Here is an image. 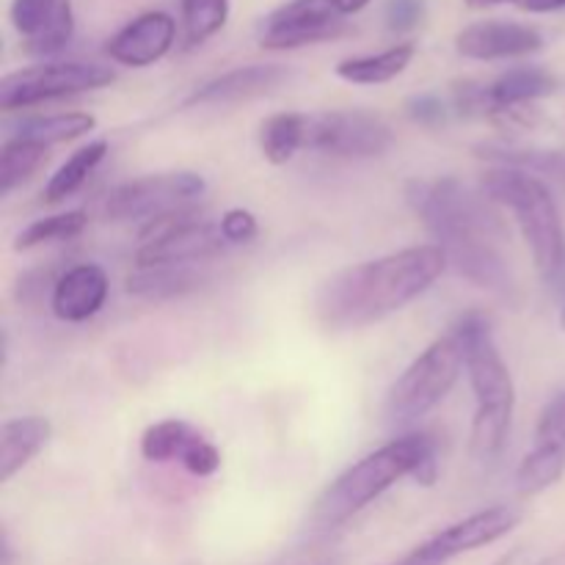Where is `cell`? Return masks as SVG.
I'll use <instances>...</instances> for the list:
<instances>
[{"mask_svg": "<svg viewBox=\"0 0 565 565\" xmlns=\"http://www.w3.org/2000/svg\"><path fill=\"white\" fill-rule=\"evenodd\" d=\"M105 154H108V141H103V138L86 143V147H81L77 152H72L70 158L61 163V169L50 177L47 188H44V199H47L50 204H55L70 199L75 191H81L83 182H86L88 177H92V171L103 163Z\"/></svg>", "mask_w": 565, "mask_h": 565, "instance_id": "d4e9b609", "label": "cell"}, {"mask_svg": "<svg viewBox=\"0 0 565 565\" xmlns=\"http://www.w3.org/2000/svg\"><path fill=\"white\" fill-rule=\"evenodd\" d=\"M463 373V351L458 337L447 334L430 342L392 384L386 395V417L392 425H412L434 412Z\"/></svg>", "mask_w": 565, "mask_h": 565, "instance_id": "8992f818", "label": "cell"}, {"mask_svg": "<svg viewBox=\"0 0 565 565\" xmlns=\"http://www.w3.org/2000/svg\"><path fill=\"white\" fill-rule=\"evenodd\" d=\"M483 193L491 202H500L511 210L539 274L544 279L561 274L565 263V235L550 188L527 171L502 166L483 177Z\"/></svg>", "mask_w": 565, "mask_h": 565, "instance_id": "277c9868", "label": "cell"}, {"mask_svg": "<svg viewBox=\"0 0 565 565\" xmlns=\"http://www.w3.org/2000/svg\"><path fill=\"white\" fill-rule=\"evenodd\" d=\"M345 31V17L334 9L331 0H290L270 11L259 33V44L265 50H296L329 42Z\"/></svg>", "mask_w": 565, "mask_h": 565, "instance_id": "8fae6325", "label": "cell"}, {"mask_svg": "<svg viewBox=\"0 0 565 565\" xmlns=\"http://www.w3.org/2000/svg\"><path fill=\"white\" fill-rule=\"evenodd\" d=\"M114 70L86 61H55V64L28 66L11 72L0 81V108L20 110L50 99L72 97V94L94 92L114 83Z\"/></svg>", "mask_w": 565, "mask_h": 565, "instance_id": "ba28073f", "label": "cell"}, {"mask_svg": "<svg viewBox=\"0 0 565 565\" xmlns=\"http://www.w3.org/2000/svg\"><path fill=\"white\" fill-rule=\"evenodd\" d=\"M436 447L428 436L408 434L379 447L353 467H348L315 502L312 519L318 527L331 530L362 513L370 502L390 491L397 480L414 478L423 486L436 480Z\"/></svg>", "mask_w": 565, "mask_h": 565, "instance_id": "7a4b0ae2", "label": "cell"}, {"mask_svg": "<svg viewBox=\"0 0 565 565\" xmlns=\"http://www.w3.org/2000/svg\"><path fill=\"white\" fill-rule=\"evenodd\" d=\"M334 3V9L340 11L342 17H351V14H359L362 9H367L373 0H331Z\"/></svg>", "mask_w": 565, "mask_h": 565, "instance_id": "d590c367", "label": "cell"}, {"mask_svg": "<svg viewBox=\"0 0 565 565\" xmlns=\"http://www.w3.org/2000/svg\"><path fill=\"white\" fill-rule=\"evenodd\" d=\"M204 193V180L193 171H166V174L138 177L114 188L105 202L110 221H158L163 215L191 207Z\"/></svg>", "mask_w": 565, "mask_h": 565, "instance_id": "9c48e42d", "label": "cell"}, {"mask_svg": "<svg viewBox=\"0 0 565 565\" xmlns=\"http://www.w3.org/2000/svg\"><path fill=\"white\" fill-rule=\"evenodd\" d=\"M108 290V274L99 265L83 263L58 276V281L53 285L50 307H53L55 318L64 320V323H83L105 307Z\"/></svg>", "mask_w": 565, "mask_h": 565, "instance_id": "e0dca14e", "label": "cell"}, {"mask_svg": "<svg viewBox=\"0 0 565 565\" xmlns=\"http://www.w3.org/2000/svg\"><path fill=\"white\" fill-rule=\"evenodd\" d=\"M463 351V370L475 392L472 419V456L480 463H494L505 450L511 434L513 408H516V386L511 370L494 342L491 323L480 312H469L452 329Z\"/></svg>", "mask_w": 565, "mask_h": 565, "instance_id": "3957f363", "label": "cell"}, {"mask_svg": "<svg viewBox=\"0 0 565 565\" xmlns=\"http://www.w3.org/2000/svg\"><path fill=\"white\" fill-rule=\"evenodd\" d=\"M309 116L303 114H274L259 127V149L265 160L274 166H285L296 158L298 149L307 147Z\"/></svg>", "mask_w": 565, "mask_h": 565, "instance_id": "603a6c76", "label": "cell"}, {"mask_svg": "<svg viewBox=\"0 0 565 565\" xmlns=\"http://www.w3.org/2000/svg\"><path fill=\"white\" fill-rule=\"evenodd\" d=\"M533 447L565 452V390L557 392L541 412Z\"/></svg>", "mask_w": 565, "mask_h": 565, "instance_id": "f546056e", "label": "cell"}, {"mask_svg": "<svg viewBox=\"0 0 565 565\" xmlns=\"http://www.w3.org/2000/svg\"><path fill=\"white\" fill-rule=\"evenodd\" d=\"M406 202L439 241L436 246L445 254L469 243L497 241L502 235V224L489 210L491 199L469 191L458 177L412 180L406 185Z\"/></svg>", "mask_w": 565, "mask_h": 565, "instance_id": "5b68a950", "label": "cell"}, {"mask_svg": "<svg viewBox=\"0 0 565 565\" xmlns=\"http://www.w3.org/2000/svg\"><path fill=\"white\" fill-rule=\"evenodd\" d=\"M290 77V70L279 64H248L241 70L224 72L204 86H199L185 105H235L246 99L276 92Z\"/></svg>", "mask_w": 565, "mask_h": 565, "instance_id": "ac0fdd59", "label": "cell"}, {"mask_svg": "<svg viewBox=\"0 0 565 565\" xmlns=\"http://www.w3.org/2000/svg\"><path fill=\"white\" fill-rule=\"evenodd\" d=\"M141 456L152 463L180 461L196 478H210L221 469L218 447L182 419L149 425L141 436Z\"/></svg>", "mask_w": 565, "mask_h": 565, "instance_id": "4fadbf2b", "label": "cell"}, {"mask_svg": "<svg viewBox=\"0 0 565 565\" xmlns=\"http://www.w3.org/2000/svg\"><path fill=\"white\" fill-rule=\"evenodd\" d=\"M445 268L447 257L436 243L351 265L323 281L315 296V315L331 331L364 329L408 307L439 279Z\"/></svg>", "mask_w": 565, "mask_h": 565, "instance_id": "6da1fadb", "label": "cell"}, {"mask_svg": "<svg viewBox=\"0 0 565 565\" xmlns=\"http://www.w3.org/2000/svg\"><path fill=\"white\" fill-rule=\"evenodd\" d=\"M395 136L381 116L367 110H331L309 116L307 149L334 158H379L392 147Z\"/></svg>", "mask_w": 565, "mask_h": 565, "instance_id": "30bf717a", "label": "cell"}, {"mask_svg": "<svg viewBox=\"0 0 565 565\" xmlns=\"http://www.w3.org/2000/svg\"><path fill=\"white\" fill-rule=\"evenodd\" d=\"M11 25L28 55H58L75 36L72 0H11Z\"/></svg>", "mask_w": 565, "mask_h": 565, "instance_id": "7c38bea8", "label": "cell"}, {"mask_svg": "<svg viewBox=\"0 0 565 565\" xmlns=\"http://www.w3.org/2000/svg\"><path fill=\"white\" fill-rule=\"evenodd\" d=\"M408 119L423 127H445L450 119V108L436 94H417L406 103Z\"/></svg>", "mask_w": 565, "mask_h": 565, "instance_id": "4dcf8cb0", "label": "cell"}, {"mask_svg": "<svg viewBox=\"0 0 565 565\" xmlns=\"http://www.w3.org/2000/svg\"><path fill=\"white\" fill-rule=\"evenodd\" d=\"M555 88V75H550L546 70H539V66H516V70H508L494 83L483 86L486 114H505V110H513L516 105L550 97Z\"/></svg>", "mask_w": 565, "mask_h": 565, "instance_id": "d6986e66", "label": "cell"}, {"mask_svg": "<svg viewBox=\"0 0 565 565\" xmlns=\"http://www.w3.org/2000/svg\"><path fill=\"white\" fill-rule=\"evenodd\" d=\"M86 224H88V215L83 213V210H70V213L39 218L17 235L14 252H31V248L44 246V243L72 241V237H77L83 230H86Z\"/></svg>", "mask_w": 565, "mask_h": 565, "instance_id": "4316f807", "label": "cell"}, {"mask_svg": "<svg viewBox=\"0 0 565 565\" xmlns=\"http://www.w3.org/2000/svg\"><path fill=\"white\" fill-rule=\"evenodd\" d=\"M414 53H417V47L412 42H401L384 53L345 58L337 64V77L353 83V86H381V83H390L397 75H403L414 61Z\"/></svg>", "mask_w": 565, "mask_h": 565, "instance_id": "7402d4cb", "label": "cell"}, {"mask_svg": "<svg viewBox=\"0 0 565 565\" xmlns=\"http://www.w3.org/2000/svg\"><path fill=\"white\" fill-rule=\"evenodd\" d=\"M53 425L42 417L9 419L0 428V480L9 483L20 469H25L47 447Z\"/></svg>", "mask_w": 565, "mask_h": 565, "instance_id": "ffe728a7", "label": "cell"}, {"mask_svg": "<svg viewBox=\"0 0 565 565\" xmlns=\"http://www.w3.org/2000/svg\"><path fill=\"white\" fill-rule=\"evenodd\" d=\"M230 246L221 224L196 218L191 207L149 221L141 230V248L136 252V268L152 265H196L215 257Z\"/></svg>", "mask_w": 565, "mask_h": 565, "instance_id": "52a82bcc", "label": "cell"}, {"mask_svg": "<svg viewBox=\"0 0 565 565\" xmlns=\"http://www.w3.org/2000/svg\"><path fill=\"white\" fill-rule=\"evenodd\" d=\"M524 11H533V14H544V11H561L565 9V0H519Z\"/></svg>", "mask_w": 565, "mask_h": 565, "instance_id": "e575fe53", "label": "cell"}, {"mask_svg": "<svg viewBox=\"0 0 565 565\" xmlns=\"http://www.w3.org/2000/svg\"><path fill=\"white\" fill-rule=\"evenodd\" d=\"M469 9H491V6H502V3H519V0H463Z\"/></svg>", "mask_w": 565, "mask_h": 565, "instance_id": "8d00e7d4", "label": "cell"}, {"mask_svg": "<svg viewBox=\"0 0 565 565\" xmlns=\"http://www.w3.org/2000/svg\"><path fill=\"white\" fill-rule=\"evenodd\" d=\"M204 281L207 276L193 265H152V268H136L127 276V292L143 301H171L196 292Z\"/></svg>", "mask_w": 565, "mask_h": 565, "instance_id": "44dd1931", "label": "cell"}, {"mask_svg": "<svg viewBox=\"0 0 565 565\" xmlns=\"http://www.w3.org/2000/svg\"><path fill=\"white\" fill-rule=\"evenodd\" d=\"M47 160V147L11 136L0 152V193L9 196L17 185L33 177V171Z\"/></svg>", "mask_w": 565, "mask_h": 565, "instance_id": "484cf974", "label": "cell"}, {"mask_svg": "<svg viewBox=\"0 0 565 565\" xmlns=\"http://www.w3.org/2000/svg\"><path fill=\"white\" fill-rule=\"evenodd\" d=\"M174 17L166 14V11H143L110 39L108 55L116 64L143 70V66L158 64L174 47Z\"/></svg>", "mask_w": 565, "mask_h": 565, "instance_id": "9a60e30c", "label": "cell"}, {"mask_svg": "<svg viewBox=\"0 0 565 565\" xmlns=\"http://www.w3.org/2000/svg\"><path fill=\"white\" fill-rule=\"evenodd\" d=\"M544 47L539 28L511 20L472 22L456 36V50L472 61L524 58Z\"/></svg>", "mask_w": 565, "mask_h": 565, "instance_id": "5bb4252c", "label": "cell"}, {"mask_svg": "<svg viewBox=\"0 0 565 565\" xmlns=\"http://www.w3.org/2000/svg\"><path fill=\"white\" fill-rule=\"evenodd\" d=\"M561 326H563V331H565V303H563V312H561Z\"/></svg>", "mask_w": 565, "mask_h": 565, "instance_id": "74e56055", "label": "cell"}, {"mask_svg": "<svg viewBox=\"0 0 565 565\" xmlns=\"http://www.w3.org/2000/svg\"><path fill=\"white\" fill-rule=\"evenodd\" d=\"M565 472V452L533 447L516 469V489L522 497H535L552 489Z\"/></svg>", "mask_w": 565, "mask_h": 565, "instance_id": "83f0119b", "label": "cell"}, {"mask_svg": "<svg viewBox=\"0 0 565 565\" xmlns=\"http://www.w3.org/2000/svg\"><path fill=\"white\" fill-rule=\"evenodd\" d=\"M384 20L392 33L414 31L425 20V0H390Z\"/></svg>", "mask_w": 565, "mask_h": 565, "instance_id": "1f68e13d", "label": "cell"}, {"mask_svg": "<svg viewBox=\"0 0 565 565\" xmlns=\"http://www.w3.org/2000/svg\"><path fill=\"white\" fill-rule=\"evenodd\" d=\"M188 47L207 42L230 20V0H180Z\"/></svg>", "mask_w": 565, "mask_h": 565, "instance_id": "f1b7e54d", "label": "cell"}, {"mask_svg": "<svg viewBox=\"0 0 565 565\" xmlns=\"http://www.w3.org/2000/svg\"><path fill=\"white\" fill-rule=\"evenodd\" d=\"M519 522H522V513H519L516 508L494 505L486 508V511L472 513V516L461 519V522L450 524V527H445L441 533H436L434 539L428 541L434 544V550L450 563L452 557L483 550V546L489 544H497V541L505 539L508 533H513Z\"/></svg>", "mask_w": 565, "mask_h": 565, "instance_id": "2e32d148", "label": "cell"}, {"mask_svg": "<svg viewBox=\"0 0 565 565\" xmlns=\"http://www.w3.org/2000/svg\"><path fill=\"white\" fill-rule=\"evenodd\" d=\"M97 127V119L83 110H70V114H50V116H31L17 125L14 136L25 138V141L42 143V147H53V143L75 141V138L86 136Z\"/></svg>", "mask_w": 565, "mask_h": 565, "instance_id": "cb8c5ba5", "label": "cell"}, {"mask_svg": "<svg viewBox=\"0 0 565 565\" xmlns=\"http://www.w3.org/2000/svg\"><path fill=\"white\" fill-rule=\"evenodd\" d=\"M218 224H221V232H224V237L230 246L252 243L259 232L257 218H254L248 210H230V213H224V218H221Z\"/></svg>", "mask_w": 565, "mask_h": 565, "instance_id": "d6a6232c", "label": "cell"}, {"mask_svg": "<svg viewBox=\"0 0 565 565\" xmlns=\"http://www.w3.org/2000/svg\"><path fill=\"white\" fill-rule=\"evenodd\" d=\"M397 565H447V561L428 544V541H425V544H419L412 555L403 557Z\"/></svg>", "mask_w": 565, "mask_h": 565, "instance_id": "836d02e7", "label": "cell"}]
</instances>
